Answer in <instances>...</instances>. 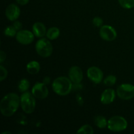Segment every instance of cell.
Masks as SVG:
<instances>
[{
	"label": "cell",
	"instance_id": "1",
	"mask_svg": "<svg viewBox=\"0 0 134 134\" xmlns=\"http://www.w3.org/2000/svg\"><path fill=\"white\" fill-rule=\"evenodd\" d=\"M20 105V97L15 93H9L2 98L0 103V111L4 116L10 117L18 110Z\"/></svg>",
	"mask_w": 134,
	"mask_h": 134
},
{
	"label": "cell",
	"instance_id": "2",
	"mask_svg": "<svg viewBox=\"0 0 134 134\" xmlns=\"http://www.w3.org/2000/svg\"><path fill=\"white\" fill-rule=\"evenodd\" d=\"M52 87L55 94L64 96L71 92L73 89V82L69 77H59L54 80Z\"/></svg>",
	"mask_w": 134,
	"mask_h": 134
},
{
	"label": "cell",
	"instance_id": "3",
	"mask_svg": "<svg viewBox=\"0 0 134 134\" xmlns=\"http://www.w3.org/2000/svg\"><path fill=\"white\" fill-rule=\"evenodd\" d=\"M20 105L22 110L27 114H31L36 107L35 98L28 91L23 92L20 96Z\"/></svg>",
	"mask_w": 134,
	"mask_h": 134
},
{
	"label": "cell",
	"instance_id": "4",
	"mask_svg": "<svg viewBox=\"0 0 134 134\" xmlns=\"http://www.w3.org/2000/svg\"><path fill=\"white\" fill-rule=\"evenodd\" d=\"M35 51L40 56L43 58H48L51 56L53 52V47L52 43L47 38H41L35 44Z\"/></svg>",
	"mask_w": 134,
	"mask_h": 134
},
{
	"label": "cell",
	"instance_id": "5",
	"mask_svg": "<svg viewBox=\"0 0 134 134\" xmlns=\"http://www.w3.org/2000/svg\"><path fill=\"white\" fill-rule=\"evenodd\" d=\"M128 127V122L121 116H114L107 122V128L110 131L120 132L125 130Z\"/></svg>",
	"mask_w": 134,
	"mask_h": 134
},
{
	"label": "cell",
	"instance_id": "6",
	"mask_svg": "<svg viewBox=\"0 0 134 134\" xmlns=\"http://www.w3.org/2000/svg\"><path fill=\"white\" fill-rule=\"evenodd\" d=\"M116 94L122 100H130L134 98V86L131 84H122L116 89Z\"/></svg>",
	"mask_w": 134,
	"mask_h": 134
},
{
	"label": "cell",
	"instance_id": "7",
	"mask_svg": "<svg viewBox=\"0 0 134 134\" xmlns=\"http://www.w3.org/2000/svg\"><path fill=\"white\" fill-rule=\"evenodd\" d=\"M101 38L106 41H113L117 37V33L113 27L109 25H103L99 30Z\"/></svg>",
	"mask_w": 134,
	"mask_h": 134
},
{
	"label": "cell",
	"instance_id": "8",
	"mask_svg": "<svg viewBox=\"0 0 134 134\" xmlns=\"http://www.w3.org/2000/svg\"><path fill=\"white\" fill-rule=\"evenodd\" d=\"M31 93L37 99H44L48 97V89L43 82H36L32 87Z\"/></svg>",
	"mask_w": 134,
	"mask_h": 134
},
{
	"label": "cell",
	"instance_id": "9",
	"mask_svg": "<svg viewBox=\"0 0 134 134\" xmlns=\"http://www.w3.org/2000/svg\"><path fill=\"white\" fill-rule=\"evenodd\" d=\"M35 37L34 33L30 30H21L17 32L16 35V39L20 44L27 45L34 41Z\"/></svg>",
	"mask_w": 134,
	"mask_h": 134
},
{
	"label": "cell",
	"instance_id": "10",
	"mask_svg": "<svg viewBox=\"0 0 134 134\" xmlns=\"http://www.w3.org/2000/svg\"><path fill=\"white\" fill-rule=\"evenodd\" d=\"M87 77L92 82L95 84H99L103 79V73L102 69L96 66H92L87 70Z\"/></svg>",
	"mask_w": 134,
	"mask_h": 134
},
{
	"label": "cell",
	"instance_id": "11",
	"mask_svg": "<svg viewBox=\"0 0 134 134\" xmlns=\"http://www.w3.org/2000/svg\"><path fill=\"white\" fill-rule=\"evenodd\" d=\"M69 79L73 84H80L83 79V73L79 67L72 66L68 73Z\"/></svg>",
	"mask_w": 134,
	"mask_h": 134
},
{
	"label": "cell",
	"instance_id": "12",
	"mask_svg": "<svg viewBox=\"0 0 134 134\" xmlns=\"http://www.w3.org/2000/svg\"><path fill=\"white\" fill-rule=\"evenodd\" d=\"M20 15V9L19 7L14 3H11L7 6L5 10V16L10 21L16 20Z\"/></svg>",
	"mask_w": 134,
	"mask_h": 134
},
{
	"label": "cell",
	"instance_id": "13",
	"mask_svg": "<svg viewBox=\"0 0 134 134\" xmlns=\"http://www.w3.org/2000/svg\"><path fill=\"white\" fill-rule=\"evenodd\" d=\"M115 97H116V94H115V91L113 89H105L101 95V102L104 105L111 104V103L114 102Z\"/></svg>",
	"mask_w": 134,
	"mask_h": 134
},
{
	"label": "cell",
	"instance_id": "14",
	"mask_svg": "<svg viewBox=\"0 0 134 134\" xmlns=\"http://www.w3.org/2000/svg\"><path fill=\"white\" fill-rule=\"evenodd\" d=\"M47 28L44 24L42 22H35L32 26V32L34 35L38 38H42L47 34Z\"/></svg>",
	"mask_w": 134,
	"mask_h": 134
},
{
	"label": "cell",
	"instance_id": "15",
	"mask_svg": "<svg viewBox=\"0 0 134 134\" xmlns=\"http://www.w3.org/2000/svg\"><path fill=\"white\" fill-rule=\"evenodd\" d=\"M41 66L38 62L33 60L30 62L26 65V70L27 73L31 75H35L38 73L40 71Z\"/></svg>",
	"mask_w": 134,
	"mask_h": 134
},
{
	"label": "cell",
	"instance_id": "16",
	"mask_svg": "<svg viewBox=\"0 0 134 134\" xmlns=\"http://www.w3.org/2000/svg\"><path fill=\"white\" fill-rule=\"evenodd\" d=\"M60 31L59 28L56 27H50L47 30L46 36L49 40H55L60 36Z\"/></svg>",
	"mask_w": 134,
	"mask_h": 134
},
{
	"label": "cell",
	"instance_id": "17",
	"mask_svg": "<svg viewBox=\"0 0 134 134\" xmlns=\"http://www.w3.org/2000/svg\"><path fill=\"white\" fill-rule=\"evenodd\" d=\"M107 122L105 118L103 116H98L94 119V122L96 126L100 129H103L107 126Z\"/></svg>",
	"mask_w": 134,
	"mask_h": 134
},
{
	"label": "cell",
	"instance_id": "18",
	"mask_svg": "<svg viewBox=\"0 0 134 134\" xmlns=\"http://www.w3.org/2000/svg\"><path fill=\"white\" fill-rule=\"evenodd\" d=\"M30 86V83L29 81L26 79H22L19 81L18 84V90L20 92H25L27 91Z\"/></svg>",
	"mask_w": 134,
	"mask_h": 134
},
{
	"label": "cell",
	"instance_id": "19",
	"mask_svg": "<svg viewBox=\"0 0 134 134\" xmlns=\"http://www.w3.org/2000/svg\"><path fill=\"white\" fill-rule=\"evenodd\" d=\"M77 133L79 134H93L94 133V130L91 126L88 124H85L81 126L79 129L77 130Z\"/></svg>",
	"mask_w": 134,
	"mask_h": 134
},
{
	"label": "cell",
	"instance_id": "20",
	"mask_svg": "<svg viewBox=\"0 0 134 134\" xmlns=\"http://www.w3.org/2000/svg\"><path fill=\"white\" fill-rule=\"evenodd\" d=\"M116 82V76L113 75H108L107 77L105 78L103 80V84L105 85L106 86H112L115 85Z\"/></svg>",
	"mask_w": 134,
	"mask_h": 134
},
{
	"label": "cell",
	"instance_id": "21",
	"mask_svg": "<svg viewBox=\"0 0 134 134\" xmlns=\"http://www.w3.org/2000/svg\"><path fill=\"white\" fill-rule=\"evenodd\" d=\"M17 30H16L13 26H7L6 28L4 30V35L5 36L9 37H13L16 36L17 34Z\"/></svg>",
	"mask_w": 134,
	"mask_h": 134
},
{
	"label": "cell",
	"instance_id": "22",
	"mask_svg": "<svg viewBox=\"0 0 134 134\" xmlns=\"http://www.w3.org/2000/svg\"><path fill=\"white\" fill-rule=\"evenodd\" d=\"M118 1L124 9H130L134 7V0H118Z\"/></svg>",
	"mask_w": 134,
	"mask_h": 134
},
{
	"label": "cell",
	"instance_id": "23",
	"mask_svg": "<svg viewBox=\"0 0 134 134\" xmlns=\"http://www.w3.org/2000/svg\"><path fill=\"white\" fill-rule=\"evenodd\" d=\"M8 71L3 65H0V81H3L7 77Z\"/></svg>",
	"mask_w": 134,
	"mask_h": 134
},
{
	"label": "cell",
	"instance_id": "24",
	"mask_svg": "<svg viewBox=\"0 0 134 134\" xmlns=\"http://www.w3.org/2000/svg\"><path fill=\"white\" fill-rule=\"evenodd\" d=\"M92 24L98 27H101L103 25V20L100 17H94L92 20Z\"/></svg>",
	"mask_w": 134,
	"mask_h": 134
},
{
	"label": "cell",
	"instance_id": "25",
	"mask_svg": "<svg viewBox=\"0 0 134 134\" xmlns=\"http://www.w3.org/2000/svg\"><path fill=\"white\" fill-rule=\"evenodd\" d=\"M13 26H14V28L17 30V31L22 30V23H21L20 22H19V21H17V20L14 21V23L13 24Z\"/></svg>",
	"mask_w": 134,
	"mask_h": 134
},
{
	"label": "cell",
	"instance_id": "26",
	"mask_svg": "<svg viewBox=\"0 0 134 134\" xmlns=\"http://www.w3.org/2000/svg\"><path fill=\"white\" fill-rule=\"evenodd\" d=\"M6 59V54L3 51H0V63L2 64Z\"/></svg>",
	"mask_w": 134,
	"mask_h": 134
},
{
	"label": "cell",
	"instance_id": "27",
	"mask_svg": "<svg viewBox=\"0 0 134 134\" xmlns=\"http://www.w3.org/2000/svg\"><path fill=\"white\" fill-rule=\"evenodd\" d=\"M16 1L20 5H26L28 3L30 0H16Z\"/></svg>",
	"mask_w": 134,
	"mask_h": 134
},
{
	"label": "cell",
	"instance_id": "28",
	"mask_svg": "<svg viewBox=\"0 0 134 134\" xmlns=\"http://www.w3.org/2000/svg\"><path fill=\"white\" fill-rule=\"evenodd\" d=\"M43 82L44 84H45L46 85H48V84L51 82V78H50L49 77H45L44 79H43Z\"/></svg>",
	"mask_w": 134,
	"mask_h": 134
},
{
	"label": "cell",
	"instance_id": "29",
	"mask_svg": "<svg viewBox=\"0 0 134 134\" xmlns=\"http://www.w3.org/2000/svg\"><path fill=\"white\" fill-rule=\"evenodd\" d=\"M5 133H8V134H11V133H10V132H3V133H1V134H5Z\"/></svg>",
	"mask_w": 134,
	"mask_h": 134
}]
</instances>
